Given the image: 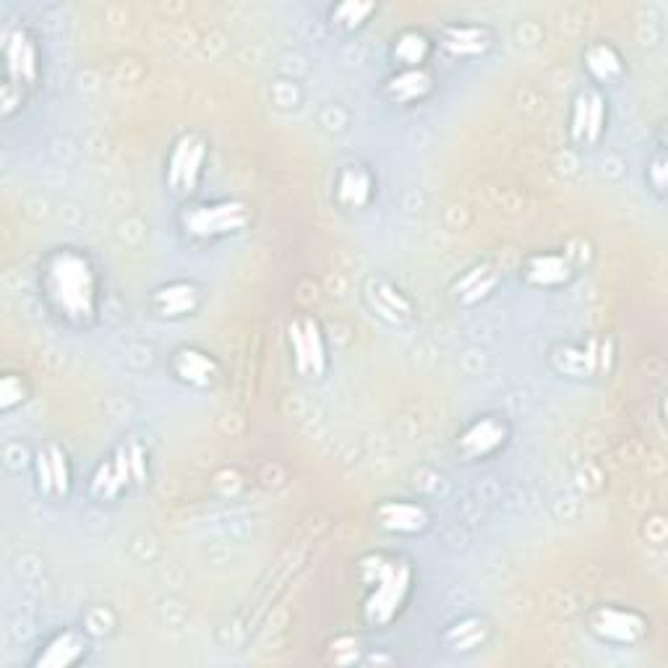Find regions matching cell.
<instances>
[{
  "label": "cell",
  "instance_id": "603a6c76",
  "mask_svg": "<svg viewBox=\"0 0 668 668\" xmlns=\"http://www.w3.org/2000/svg\"><path fill=\"white\" fill-rule=\"evenodd\" d=\"M368 298H371L374 309L394 324H400L402 319H410V311H413V309H410L408 298L387 282H376L374 292H368Z\"/></svg>",
  "mask_w": 668,
  "mask_h": 668
},
{
  "label": "cell",
  "instance_id": "e0dca14e",
  "mask_svg": "<svg viewBox=\"0 0 668 668\" xmlns=\"http://www.w3.org/2000/svg\"><path fill=\"white\" fill-rule=\"evenodd\" d=\"M442 45L455 58H476L491 47V32L486 26L455 24L442 32Z\"/></svg>",
  "mask_w": 668,
  "mask_h": 668
},
{
  "label": "cell",
  "instance_id": "7a4b0ae2",
  "mask_svg": "<svg viewBox=\"0 0 668 668\" xmlns=\"http://www.w3.org/2000/svg\"><path fill=\"white\" fill-rule=\"evenodd\" d=\"M358 580L368 593L364 603L366 624L387 626L405 609L413 588V569L397 556L368 554L358 561Z\"/></svg>",
  "mask_w": 668,
  "mask_h": 668
},
{
  "label": "cell",
  "instance_id": "4316f807",
  "mask_svg": "<svg viewBox=\"0 0 668 668\" xmlns=\"http://www.w3.org/2000/svg\"><path fill=\"white\" fill-rule=\"evenodd\" d=\"M24 400H26V392H24V385H21V376L5 374L3 381H0V408L9 413L11 408L21 405Z\"/></svg>",
  "mask_w": 668,
  "mask_h": 668
},
{
  "label": "cell",
  "instance_id": "2e32d148",
  "mask_svg": "<svg viewBox=\"0 0 668 668\" xmlns=\"http://www.w3.org/2000/svg\"><path fill=\"white\" fill-rule=\"evenodd\" d=\"M172 374L188 387L207 389L218 381L220 366L209 353L197 350V347H183V350H178L176 358H172Z\"/></svg>",
  "mask_w": 668,
  "mask_h": 668
},
{
  "label": "cell",
  "instance_id": "d4e9b609",
  "mask_svg": "<svg viewBox=\"0 0 668 668\" xmlns=\"http://www.w3.org/2000/svg\"><path fill=\"white\" fill-rule=\"evenodd\" d=\"M428 40L421 32H405L400 34V40L394 45V60L402 68H421V63L428 58Z\"/></svg>",
  "mask_w": 668,
  "mask_h": 668
},
{
  "label": "cell",
  "instance_id": "30bf717a",
  "mask_svg": "<svg viewBox=\"0 0 668 668\" xmlns=\"http://www.w3.org/2000/svg\"><path fill=\"white\" fill-rule=\"evenodd\" d=\"M506 436H510V428L501 417L483 415L457 436V452L465 459H486L504 447Z\"/></svg>",
  "mask_w": 668,
  "mask_h": 668
},
{
  "label": "cell",
  "instance_id": "9c48e42d",
  "mask_svg": "<svg viewBox=\"0 0 668 668\" xmlns=\"http://www.w3.org/2000/svg\"><path fill=\"white\" fill-rule=\"evenodd\" d=\"M290 345L296 355V366L301 374L324 376L330 358H326V343L322 326L316 319H303V322L290 324Z\"/></svg>",
  "mask_w": 668,
  "mask_h": 668
},
{
  "label": "cell",
  "instance_id": "484cf974",
  "mask_svg": "<svg viewBox=\"0 0 668 668\" xmlns=\"http://www.w3.org/2000/svg\"><path fill=\"white\" fill-rule=\"evenodd\" d=\"M374 11H376L374 3H343V5H337V9H334L332 19L337 26H343V30L353 32V30H360V26L366 24L368 16H371Z\"/></svg>",
  "mask_w": 668,
  "mask_h": 668
},
{
  "label": "cell",
  "instance_id": "9a60e30c",
  "mask_svg": "<svg viewBox=\"0 0 668 668\" xmlns=\"http://www.w3.org/2000/svg\"><path fill=\"white\" fill-rule=\"evenodd\" d=\"M376 520L385 527L387 533H400V535H415L423 533L428 527V512L426 506L415 504V501H385V504L376 510Z\"/></svg>",
  "mask_w": 668,
  "mask_h": 668
},
{
  "label": "cell",
  "instance_id": "3957f363",
  "mask_svg": "<svg viewBox=\"0 0 668 668\" xmlns=\"http://www.w3.org/2000/svg\"><path fill=\"white\" fill-rule=\"evenodd\" d=\"M3 113L9 118L13 108H21L24 92L40 79V47L24 26H13L3 37Z\"/></svg>",
  "mask_w": 668,
  "mask_h": 668
},
{
  "label": "cell",
  "instance_id": "83f0119b",
  "mask_svg": "<svg viewBox=\"0 0 668 668\" xmlns=\"http://www.w3.org/2000/svg\"><path fill=\"white\" fill-rule=\"evenodd\" d=\"M647 170L653 172V183H656V188L658 191H664V186H666V178H664V155H658L656 159H653V165L647 167Z\"/></svg>",
  "mask_w": 668,
  "mask_h": 668
},
{
  "label": "cell",
  "instance_id": "ac0fdd59",
  "mask_svg": "<svg viewBox=\"0 0 668 668\" xmlns=\"http://www.w3.org/2000/svg\"><path fill=\"white\" fill-rule=\"evenodd\" d=\"M374 197V178L364 165H347L337 176V201L347 209H364Z\"/></svg>",
  "mask_w": 668,
  "mask_h": 668
},
{
  "label": "cell",
  "instance_id": "d6986e66",
  "mask_svg": "<svg viewBox=\"0 0 668 668\" xmlns=\"http://www.w3.org/2000/svg\"><path fill=\"white\" fill-rule=\"evenodd\" d=\"M199 303H201V296H199L197 285H191V282H172L155 292V309L159 316H167V319H178V316H186V313H193L199 309Z\"/></svg>",
  "mask_w": 668,
  "mask_h": 668
},
{
  "label": "cell",
  "instance_id": "7402d4cb",
  "mask_svg": "<svg viewBox=\"0 0 668 668\" xmlns=\"http://www.w3.org/2000/svg\"><path fill=\"white\" fill-rule=\"evenodd\" d=\"M489 637V624L483 619L470 616L463 619V622L452 624L447 632H444V645L455 653H470L486 643Z\"/></svg>",
  "mask_w": 668,
  "mask_h": 668
},
{
  "label": "cell",
  "instance_id": "44dd1931",
  "mask_svg": "<svg viewBox=\"0 0 668 668\" xmlns=\"http://www.w3.org/2000/svg\"><path fill=\"white\" fill-rule=\"evenodd\" d=\"M584 68L601 84L616 81L619 76L624 74L622 55H619L616 47H611L609 42H595V45H590L588 51H584Z\"/></svg>",
  "mask_w": 668,
  "mask_h": 668
},
{
  "label": "cell",
  "instance_id": "ba28073f",
  "mask_svg": "<svg viewBox=\"0 0 668 668\" xmlns=\"http://www.w3.org/2000/svg\"><path fill=\"white\" fill-rule=\"evenodd\" d=\"M590 632L611 645H637L647 635V622L632 609L598 605L590 614Z\"/></svg>",
  "mask_w": 668,
  "mask_h": 668
},
{
  "label": "cell",
  "instance_id": "cb8c5ba5",
  "mask_svg": "<svg viewBox=\"0 0 668 668\" xmlns=\"http://www.w3.org/2000/svg\"><path fill=\"white\" fill-rule=\"evenodd\" d=\"M497 271H491L489 267H476V269H470L468 275L463 277V282L457 285L459 288V301L463 303H476V301H480V298H486L489 296V292L497 288Z\"/></svg>",
  "mask_w": 668,
  "mask_h": 668
},
{
  "label": "cell",
  "instance_id": "6da1fadb",
  "mask_svg": "<svg viewBox=\"0 0 668 668\" xmlns=\"http://www.w3.org/2000/svg\"><path fill=\"white\" fill-rule=\"evenodd\" d=\"M42 296L71 326H92L100 313V280L92 259L79 248L53 250L42 267Z\"/></svg>",
  "mask_w": 668,
  "mask_h": 668
},
{
  "label": "cell",
  "instance_id": "7c38bea8",
  "mask_svg": "<svg viewBox=\"0 0 668 668\" xmlns=\"http://www.w3.org/2000/svg\"><path fill=\"white\" fill-rule=\"evenodd\" d=\"M522 277L533 288H561L569 285L575 277V264L567 254H554V250H543L533 254L522 267Z\"/></svg>",
  "mask_w": 668,
  "mask_h": 668
},
{
  "label": "cell",
  "instance_id": "4fadbf2b",
  "mask_svg": "<svg viewBox=\"0 0 668 668\" xmlns=\"http://www.w3.org/2000/svg\"><path fill=\"white\" fill-rule=\"evenodd\" d=\"M37 480L45 497L66 499L71 491V465L58 444H47L37 452Z\"/></svg>",
  "mask_w": 668,
  "mask_h": 668
},
{
  "label": "cell",
  "instance_id": "ffe728a7",
  "mask_svg": "<svg viewBox=\"0 0 668 668\" xmlns=\"http://www.w3.org/2000/svg\"><path fill=\"white\" fill-rule=\"evenodd\" d=\"M431 89H434V79L426 68H402L400 74L387 81V94L392 102L410 104L423 100Z\"/></svg>",
  "mask_w": 668,
  "mask_h": 668
},
{
  "label": "cell",
  "instance_id": "5b68a950",
  "mask_svg": "<svg viewBox=\"0 0 668 668\" xmlns=\"http://www.w3.org/2000/svg\"><path fill=\"white\" fill-rule=\"evenodd\" d=\"M250 209L243 201H214V204L188 207L183 214V230L193 241H218L238 235L246 230Z\"/></svg>",
  "mask_w": 668,
  "mask_h": 668
},
{
  "label": "cell",
  "instance_id": "8992f818",
  "mask_svg": "<svg viewBox=\"0 0 668 668\" xmlns=\"http://www.w3.org/2000/svg\"><path fill=\"white\" fill-rule=\"evenodd\" d=\"M552 366L561 376L572 379H593L603 376L614 366V345L611 339L590 337L582 345H559L552 350Z\"/></svg>",
  "mask_w": 668,
  "mask_h": 668
},
{
  "label": "cell",
  "instance_id": "8fae6325",
  "mask_svg": "<svg viewBox=\"0 0 668 668\" xmlns=\"http://www.w3.org/2000/svg\"><path fill=\"white\" fill-rule=\"evenodd\" d=\"M605 129V100L595 87L582 89L572 110V138L577 144L593 146L601 142Z\"/></svg>",
  "mask_w": 668,
  "mask_h": 668
},
{
  "label": "cell",
  "instance_id": "277c9868",
  "mask_svg": "<svg viewBox=\"0 0 668 668\" xmlns=\"http://www.w3.org/2000/svg\"><path fill=\"white\" fill-rule=\"evenodd\" d=\"M146 476H149V470H146V455L142 444H121L113 455L97 465L92 476V497L100 501H115L131 486H142Z\"/></svg>",
  "mask_w": 668,
  "mask_h": 668
},
{
  "label": "cell",
  "instance_id": "52a82bcc",
  "mask_svg": "<svg viewBox=\"0 0 668 668\" xmlns=\"http://www.w3.org/2000/svg\"><path fill=\"white\" fill-rule=\"evenodd\" d=\"M207 163V142L199 134L180 136L167 157V186L172 191L193 193Z\"/></svg>",
  "mask_w": 668,
  "mask_h": 668
},
{
  "label": "cell",
  "instance_id": "5bb4252c",
  "mask_svg": "<svg viewBox=\"0 0 668 668\" xmlns=\"http://www.w3.org/2000/svg\"><path fill=\"white\" fill-rule=\"evenodd\" d=\"M89 650V639L79 630H63L58 635H53L47 639L45 647H40L37 658L32 660L34 666H45V668H66L84 660Z\"/></svg>",
  "mask_w": 668,
  "mask_h": 668
}]
</instances>
